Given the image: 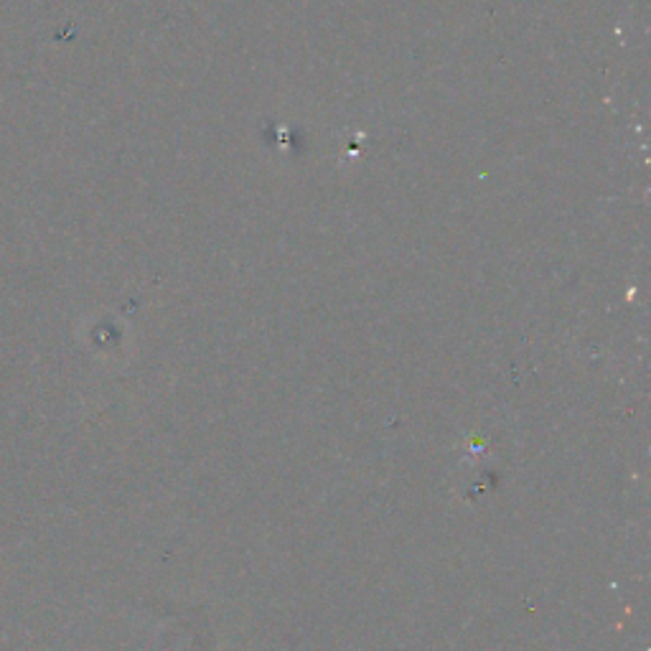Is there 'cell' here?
I'll list each match as a JSON object with an SVG mask.
<instances>
[]
</instances>
